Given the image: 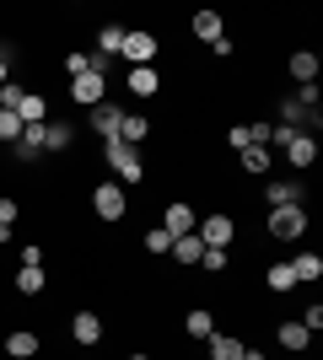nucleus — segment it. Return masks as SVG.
<instances>
[{"instance_id":"obj_29","label":"nucleus","mask_w":323,"mask_h":360,"mask_svg":"<svg viewBox=\"0 0 323 360\" xmlns=\"http://www.w3.org/2000/svg\"><path fill=\"white\" fill-rule=\"evenodd\" d=\"M65 81H76V75H87V70H92V54H81V49H76V54H65Z\"/></svg>"},{"instance_id":"obj_28","label":"nucleus","mask_w":323,"mask_h":360,"mask_svg":"<svg viewBox=\"0 0 323 360\" xmlns=\"http://www.w3.org/2000/svg\"><path fill=\"white\" fill-rule=\"evenodd\" d=\"M16 140H22V119L11 108H0V146H16Z\"/></svg>"},{"instance_id":"obj_2","label":"nucleus","mask_w":323,"mask_h":360,"mask_svg":"<svg viewBox=\"0 0 323 360\" xmlns=\"http://www.w3.org/2000/svg\"><path fill=\"white\" fill-rule=\"evenodd\" d=\"M264 231L275 242H302V231H312L308 205H286V210H264Z\"/></svg>"},{"instance_id":"obj_27","label":"nucleus","mask_w":323,"mask_h":360,"mask_svg":"<svg viewBox=\"0 0 323 360\" xmlns=\"http://www.w3.org/2000/svg\"><path fill=\"white\" fill-rule=\"evenodd\" d=\"M140 248L151 258H167V248H172V231H162V226H151V231H140Z\"/></svg>"},{"instance_id":"obj_30","label":"nucleus","mask_w":323,"mask_h":360,"mask_svg":"<svg viewBox=\"0 0 323 360\" xmlns=\"http://www.w3.org/2000/svg\"><path fill=\"white\" fill-rule=\"evenodd\" d=\"M16 221H22V205H16L11 194H0V231H11Z\"/></svg>"},{"instance_id":"obj_34","label":"nucleus","mask_w":323,"mask_h":360,"mask_svg":"<svg viewBox=\"0 0 323 360\" xmlns=\"http://www.w3.org/2000/svg\"><path fill=\"white\" fill-rule=\"evenodd\" d=\"M22 264H32V269H44V242H22Z\"/></svg>"},{"instance_id":"obj_4","label":"nucleus","mask_w":323,"mask_h":360,"mask_svg":"<svg viewBox=\"0 0 323 360\" xmlns=\"http://www.w3.org/2000/svg\"><path fill=\"white\" fill-rule=\"evenodd\" d=\"M156 54H162V38L146 27H124V49H119V60H129V70L135 65H156Z\"/></svg>"},{"instance_id":"obj_33","label":"nucleus","mask_w":323,"mask_h":360,"mask_svg":"<svg viewBox=\"0 0 323 360\" xmlns=\"http://www.w3.org/2000/svg\"><path fill=\"white\" fill-rule=\"evenodd\" d=\"M253 140H248V124H232L227 129V150H248Z\"/></svg>"},{"instance_id":"obj_3","label":"nucleus","mask_w":323,"mask_h":360,"mask_svg":"<svg viewBox=\"0 0 323 360\" xmlns=\"http://www.w3.org/2000/svg\"><path fill=\"white\" fill-rule=\"evenodd\" d=\"M92 215H97V221H108V226H119L124 215H129V188H119L113 178H103L92 188Z\"/></svg>"},{"instance_id":"obj_7","label":"nucleus","mask_w":323,"mask_h":360,"mask_svg":"<svg viewBox=\"0 0 323 360\" xmlns=\"http://www.w3.org/2000/svg\"><path fill=\"white\" fill-rule=\"evenodd\" d=\"M200 242L205 248H232V237H237V221H232L227 210H215V215H200Z\"/></svg>"},{"instance_id":"obj_17","label":"nucleus","mask_w":323,"mask_h":360,"mask_svg":"<svg viewBox=\"0 0 323 360\" xmlns=\"http://www.w3.org/2000/svg\"><path fill=\"white\" fill-rule=\"evenodd\" d=\"M189 32H194L200 44H215V38H227V16L221 11H194L189 16Z\"/></svg>"},{"instance_id":"obj_32","label":"nucleus","mask_w":323,"mask_h":360,"mask_svg":"<svg viewBox=\"0 0 323 360\" xmlns=\"http://www.w3.org/2000/svg\"><path fill=\"white\" fill-rule=\"evenodd\" d=\"M22 97H27V86H22V81H6V86H0V108H22Z\"/></svg>"},{"instance_id":"obj_19","label":"nucleus","mask_w":323,"mask_h":360,"mask_svg":"<svg viewBox=\"0 0 323 360\" xmlns=\"http://www.w3.org/2000/svg\"><path fill=\"white\" fill-rule=\"evenodd\" d=\"M264 290L270 296H286V290H296V274L286 258H275V264H264Z\"/></svg>"},{"instance_id":"obj_25","label":"nucleus","mask_w":323,"mask_h":360,"mask_svg":"<svg viewBox=\"0 0 323 360\" xmlns=\"http://www.w3.org/2000/svg\"><path fill=\"white\" fill-rule=\"evenodd\" d=\"M237 167H243L248 178H270V150H264V146H248V150H237Z\"/></svg>"},{"instance_id":"obj_22","label":"nucleus","mask_w":323,"mask_h":360,"mask_svg":"<svg viewBox=\"0 0 323 360\" xmlns=\"http://www.w3.org/2000/svg\"><path fill=\"white\" fill-rule=\"evenodd\" d=\"M119 140L140 150L146 140H151V119H146V113H124V124H119Z\"/></svg>"},{"instance_id":"obj_10","label":"nucleus","mask_w":323,"mask_h":360,"mask_svg":"<svg viewBox=\"0 0 323 360\" xmlns=\"http://www.w3.org/2000/svg\"><path fill=\"white\" fill-rule=\"evenodd\" d=\"M162 231H172V237H184V231H194L200 226V215H194V205L189 199H167V210H162Z\"/></svg>"},{"instance_id":"obj_24","label":"nucleus","mask_w":323,"mask_h":360,"mask_svg":"<svg viewBox=\"0 0 323 360\" xmlns=\"http://www.w3.org/2000/svg\"><path fill=\"white\" fill-rule=\"evenodd\" d=\"M205 349H210V360H243V339H237V333H210V339H205Z\"/></svg>"},{"instance_id":"obj_9","label":"nucleus","mask_w":323,"mask_h":360,"mask_svg":"<svg viewBox=\"0 0 323 360\" xmlns=\"http://www.w3.org/2000/svg\"><path fill=\"white\" fill-rule=\"evenodd\" d=\"M70 339H76L81 349H97L108 339V323L97 312H76V317H70Z\"/></svg>"},{"instance_id":"obj_5","label":"nucleus","mask_w":323,"mask_h":360,"mask_svg":"<svg viewBox=\"0 0 323 360\" xmlns=\"http://www.w3.org/2000/svg\"><path fill=\"white\" fill-rule=\"evenodd\" d=\"M65 91H70V103L97 108V103H108V75L87 70V75H76V81H65Z\"/></svg>"},{"instance_id":"obj_12","label":"nucleus","mask_w":323,"mask_h":360,"mask_svg":"<svg viewBox=\"0 0 323 360\" xmlns=\"http://www.w3.org/2000/svg\"><path fill=\"white\" fill-rule=\"evenodd\" d=\"M87 124H92V135H103V140H119L124 108H119V103H97V108H87Z\"/></svg>"},{"instance_id":"obj_16","label":"nucleus","mask_w":323,"mask_h":360,"mask_svg":"<svg viewBox=\"0 0 323 360\" xmlns=\"http://www.w3.org/2000/svg\"><path fill=\"white\" fill-rule=\"evenodd\" d=\"M275 345L286 349V355H302V349L312 345V333L302 328V317H286V323H280V328H275Z\"/></svg>"},{"instance_id":"obj_21","label":"nucleus","mask_w":323,"mask_h":360,"mask_svg":"<svg viewBox=\"0 0 323 360\" xmlns=\"http://www.w3.org/2000/svg\"><path fill=\"white\" fill-rule=\"evenodd\" d=\"M215 333V312L210 307H189L184 312V339H210Z\"/></svg>"},{"instance_id":"obj_26","label":"nucleus","mask_w":323,"mask_h":360,"mask_svg":"<svg viewBox=\"0 0 323 360\" xmlns=\"http://www.w3.org/2000/svg\"><path fill=\"white\" fill-rule=\"evenodd\" d=\"M16 119H22V124H49V97H44V91H27L22 108H16Z\"/></svg>"},{"instance_id":"obj_11","label":"nucleus","mask_w":323,"mask_h":360,"mask_svg":"<svg viewBox=\"0 0 323 360\" xmlns=\"http://www.w3.org/2000/svg\"><path fill=\"white\" fill-rule=\"evenodd\" d=\"M280 150H286V162H291L296 172H308V167L318 162V135H308V129H296V135L286 140Z\"/></svg>"},{"instance_id":"obj_15","label":"nucleus","mask_w":323,"mask_h":360,"mask_svg":"<svg viewBox=\"0 0 323 360\" xmlns=\"http://www.w3.org/2000/svg\"><path fill=\"white\" fill-rule=\"evenodd\" d=\"M286 70H291V81H296V86H318V70H323V60L312 54V49H296L291 60H286Z\"/></svg>"},{"instance_id":"obj_8","label":"nucleus","mask_w":323,"mask_h":360,"mask_svg":"<svg viewBox=\"0 0 323 360\" xmlns=\"http://www.w3.org/2000/svg\"><path fill=\"white\" fill-rule=\"evenodd\" d=\"M286 205H308V188L296 178H270L264 183V210H286Z\"/></svg>"},{"instance_id":"obj_23","label":"nucleus","mask_w":323,"mask_h":360,"mask_svg":"<svg viewBox=\"0 0 323 360\" xmlns=\"http://www.w3.org/2000/svg\"><path fill=\"white\" fill-rule=\"evenodd\" d=\"M70 140H76V124L70 119H49V129H44V150H70Z\"/></svg>"},{"instance_id":"obj_1","label":"nucleus","mask_w":323,"mask_h":360,"mask_svg":"<svg viewBox=\"0 0 323 360\" xmlns=\"http://www.w3.org/2000/svg\"><path fill=\"white\" fill-rule=\"evenodd\" d=\"M103 162H108L119 188H140L146 183V156L135 146H124V140H103Z\"/></svg>"},{"instance_id":"obj_13","label":"nucleus","mask_w":323,"mask_h":360,"mask_svg":"<svg viewBox=\"0 0 323 360\" xmlns=\"http://www.w3.org/2000/svg\"><path fill=\"white\" fill-rule=\"evenodd\" d=\"M167 258L178 264V269H200V258H205V242H200V231H184V237H172Z\"/></svg>"},{"instance_id":"obj_6","label":"nucleus","mask_w":323,"mask_h":360,"mask_svg":"<svg viewBox=\"0 0 323 360\" xmlns=\"http://www.w3.org/2000/svg\"><path fill=\"white\" fill-rule=\"evenodd\" d=\"M0 349H6V360H38L44 355V333L38 328H11L0 339Z\"/></svg>"},{"instance_id":"obj_20","label":"nucleus","mask_w":323,"mask_h":360,"mask_svg":"<svg viewBox=\"0 0 323 360\" xmlns=\"http://www.w3.org/2000/svg\"><path fill=\"white\" fill-rule=\"evenodd\" d=\"M291 264V274H296V285H312V280H323V258L312 253V248H302L296 258H286Z\"/></svg>"},{"instance_id":"obj_36","label":"nucleus","mask_w":323,"mask_h":360,"mask_svg":"<svg viewBox=\"0 0 323 360\" xmlns=\"http://www.w3.org/2000/svg\"><path fill=\"white\" fill-rule=\"evenodd\" d=\"M232 54H237V49H232V38H215V44H210V60H232Z\"/></svg>"},{"instance_id":"obj_31","label":"nucleus","mask_w":323,"mask_h":360,"mask_svg":"<svg viewBox=\"0 0 323 360\" xmlns=\"http://www.w3.org/2000/svg\"><path fill=\"white\" fill-rule=\"evenodd\" d=\"M200 269H205V274H227V248H205Z\"/></svg>"},{"instance_id":"obj_18","label":"nucleus","mask_w":323,"mask_h":360,"mask_svg":"<svg viewBox=\"0 0 323 360\" xmlns=\"http://www.w3.org/2000/svg\"><path fill=\"white\" fill-rule=\"evenodd\" d=\"M11 290H16V296H44V290H49V269H32V264H22V269L11 274Z\"/></svg>"},{"instance_id":"obj_14","label":"nucleus","mask_w":323,"mask_h":360,"mask_svg":"<svg viewBox=\"0 0 323 360\" xmlns=\"http://www.w3.org/2000/svg\"><path fill=\"white\" fill-rule=\"evenodd\" d=\"M124 91H129V97H156V91H162V70H156V65L124 70Z\"/></svg>"},{"instance_id":"obj_35","label":"nucleus","mask_w":323,"mask_h":360,"mask_svg":"<svg viewBox=\"0 0 323 360\" xmlns=\"http://www.w3.org/2000/svg\"><path fill=\"white\" fill-rule=\"evenodd\" d=\"M11 60H16V49H6V44H0V86L11 81Z\"/></svg>"}]
</instances>
